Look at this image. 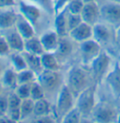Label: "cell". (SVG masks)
<instances>
[{
	"mask_svg": "<svg viewBox=\"0 0 120 123\" xmlns=\"http://www.w3.org/2000/svg\"><path fill=\"white\" fill-rule=\"evenodd\" d=\"M37 81L42 86L45 94H55L59 93L61 87L63 86L62 75L59 71H50L43 70L38 74Z\"/></svg>",
	"mask_w": 120,
	"mask_h": 123,
	"instance_id": "cell-1",
	"label": "cell"
},
{
	"mask_svg": "<svg viewBox=\"0 0 120 123\" xmlns=\"http://www.w3.org/2000/svg\"><path fill=\"white\" fill-rule=\"evenodd\" d=\"M88 77L86 72L80 66H73L68 73L67 86L70 91L77 97L84 89L87 87Z\"/></svg>",
	"mask_w": 120,
	"mask_h": 123,
	"instance_id": "cell-2",
	"label": "cell"
},
{
	"mask_svg": "<svg viewBox=\"0 0 120 123\" xmlns=\"http://www.w3.org/2000/svg\"><path fill=\"white\" fill-rule=\"evenodd\" d=\"M75 106L83 117H88L96 106V90L94 86H87L76 97Z\"/></svg>",
	"mask_w": 120,
	"mask_h": 123,
	"instance_id": "cell-3",
	"label": "cell"
},
{
	"mask_svg": "<svg viewBox=\"0 0 120 123\" xmlns=\"http://www.w3.org/2000/svg\"><path fill=\"white\" fill-rule=\"evenodd\" d=\"M74 95L67 85H63L56 97V113L60 117H63L70 110L75 106Z\"/></svg>",
	"mask_w": 120,
	"mask_h": 123,
	"instance_id": "cell-4",
	"label": "cell"
},
{
	"mask_svg": "<svg viewBox=\"0 0 120 123\" xmlns=\"http://www.w3.org/2000/svg\"><path fill=\"white\" fill-rule=\"evenodd\" d=\"M18 9L19 13L23 15L28 22H30L34 27L38 25L42 16V10L40 7L26 0L18 1Z\"/></svg>",
	"mask_w": 120,
	"mask_h": 123,
	"instance_id": "cell-5",
	"label": "cell"
},
{
	"mask_svg": "<svg viewBox=\"0 0 120 123\" xmlns=\"http://www.w3.org/2000/svg\"><path fill=\"white\" fill-rule=\"evenodd\" d=\"M111 64L110 55L105 52H101L100 55L90 63V69L93 78L96 80H100L107 75L108 70Z\"/></svg>",
	"mask_w": 120,
	"mask_h": 123,
	"instance_id": "cell-6",
	"label": "cell"
},
{
	"mask_svg": "<svg viewBox=\"0 0 120 123\" xmlns=\"http://www.w3.org/2000/svg\"><path fill=\"white\" fill-rule=\"evenodd\" d=\"M100 19L113 25H120V4L108 1L106 4L100 7Z\"/></svg>",
	"mask_w": 120,
	"mask_h": 123,
	"instance_id": "cell-7",
	"label": "cell"
},
{
	"mask_svg": "<svg viewBox=\"0 0 120 123\" xmlns=\"http://www.w3.org/2000/svg\"><path fill=\"white\" fill-rule=\"evenodd\" d=\"M80 53L83 62L90 64L101 53V45L92 38L81 42Z\"/></svg>",
	"mask_w": 120,
	"mask_h": 123,
	"instance_id": "cell-8",
	"label": "cell"
},
{
	"mask_svg": "<svg viewBox=\"0 0 120 123\" xmlns=\"http://www.w3.org/2000/svg\"><path fill=\"white\" fill-rule=\"evenodd\" d=\"M92 115L94 119L98 122H113L117 121L118 118V115L114 108L104 103L95 106Z\"/></svg>",
	"mask_w": 120,
	"mask_h": 123,
	"instance_id": "cell-9",
	"label": "cell"
},
{
	"mask_svg": "<svg viewBox=\"0 0 120 123\" xmlns=\"http://www.w3.org/2000/svg\"><path fill=\"white\" fill-rule=\"evenodd\" d=\"M81 16H82L83 22L88 24L92 26L97 23H99L100 19V6L98 5L97 1L84 3V8L81 12Z\"/></svg>",
	"mask_w": 120,
	"mask_h": 123,
	"instance_id": "cell-10",
	"label": "cell"
},
{
	"mask_svg": "<svg viewBox=\"0 0 120 123\" xmlns=\"http://www.w3.org/2000/svg\"><path fill=\"white\" fill-rule=\"evenodd\" d=\"M69 36L72 41L81 43L93 38V26L84 22H82L78 26L69 32Z\"/></svg>",
	"mask_w": 120,
	"mask_h": 123,
	"instance_id": "cell-11",
	"label": "cell"
},
{
	"mask_svg": "<svg viewBox=\"0 0 120 123\" xmlns=\"http://www.w3.org/2000/svg\"><path fill=\"white\" fill-rule=\"evenodd\" d=\"M8 112L7 116L12 120V122H17L21 120V103L22 99L12 90L8 94Z\"/></svg>",
	"mask_w": 120,
	"mask_h": 123,
	"instance_id": "cell-12",
	"label": "cell"
},
{
	"mask_svg": "<svg viewBox=\"0 0 120 123\" xmlns=\"http://www.w3.org/2000/svg\"><path fill=\"white\" fill-rule=\"evenodd\" d=\"M5 32L6 34L4 37L10 45L11 52H23L24 50V40L15 27H12Z\"/></svg>",
	"mask_w": 120,
	"mask_h": 123,
	"instance_id": "cell-13",
	"label": "cell"
},
{
	"mask_svg": "<svg viewBox=\"0 0 120 123\" xmlns=\"http://www.w3.org/2000/svg\"><path fill=\"white\" fill-rule=\"evenodd\" d=\"M59 39L60 37L58 36V34L53 30L44 32L40 38L44 51L48 53H55L58 46Z\"/></svg>",
	"mask_w": 120,
	"mask_h": 123,
	"instance_id": "cell-14",
	"label": "cell"
},
{
	"mask_svg": "<svg viewBox=\"0 0 120 123\" xmlns=\"http://www.w3.org/2000/svg\"><path fill=\"white\" fill-rule=\"evenodd\" d=\"M18 12L11 8L0 10V30L6 31L15 26Z\"/></svg>",
	"mask_w": 120,
	"mask_h": 123,
	"instance_id": "cell-15",
	"label": "cell"
},
{
	"mask_svg": "<svg viewBox=\"0 0 120 123\" xmlns=\"http://www.w3.org/2000/svg\"><path fill=\"white\" fill-rule=\"evenodd\" d=\"M106 83L115 97H120V65L116 64L106 75Z\"/></svg>",
	"mask_w": 120,
	"mask_h": 123,
	"instance_id": "cell-16",
	"label": "cell"
},
{
	"mask_svg": "<svg viewBox=\"0 0 120 123\" xmlns=\"http://www.w3.org/2000/svg\"><path fill=\"white\" fill-rule=\"evenodd\" d=\"M14 27L19 32L21 36L24 38V40L29 39L31 37L35 36L34 26L23 15H21L19 12H18V17H17V21H16V24H15Z\"/></svg>",
	"mask_w": 120,
	"mask_h": 123,
	"instance_id": "cell-17",
	"label": "cell"
},
{
	"mask_svg": "<svg viewBox=\"0 0 120 123\" xmlns=\"http://www.w3.org/2000/svg\"><path fill=\"white\" fill-rule=\"evenodd\" d=\"M112 33L110 28L101 23H97L93 25V39L96 40L100 45L108 43L111 40Z\"/></svg>",
	"mask_w": 120,
	"mask_h": 123,
	"instance_id": "cell-18",
	"label": "cell"
},
{
	"mask_svg": "<svg viewBox=\"0 0 120 123\" xmlns=\"http://www.w3.org/2000/svg\"><path fill=\"white\" fill-rule=\"evenodd\" d=\"M54 31L59 37H65L69 34L68 29V10L67 8L55 14L54 17Z\"/></svg>",
	"mask_w": 120,
	"mask_h": 123,
	"instance_id": "cell-19",
	"label": "cell"
},
{
	"mask_svg": "<svg viewBox=\"0 0 120 123\" xmlns=\"http://www.w3.org/2000/svg\"><path fill=\"white\" fill-rule=\"evenodd\" d=\"M0 84L2 87L14 90L18 86L17 72L13 68H6L0 76Z\"/></svg>",
	"mask_w": 120,
	"mask_h": 123,
	"instance_id": "cell-20",
	"label": "cell"
},
{
	"mask_svg": "<svg viewBox=\"0 0 120 123\" xmlns=\"http://www.w3.org/2000/svg\"><path fill=\"white\" fill-rule=\"evenodd\" d=\"M41 65L43 70H50V71H59L60 64L58 58L55 56L54 53L44 52L40 55Z\"/></svg>",
	"mask_w": 120,
	"mask_h": 123,
	"instance_id": "cell-21",
	"label": "cell"
},
{
	"mask_svg": "<svg viewBox=\"0 0 120 123\" xmlns=\"http://www.w3.org/2000/svg\"><path fill=\"white\" fill-rule=\"evenodd\" d=\"M72 51H73V45H72L71 41L70 39H68L66 36L60 37L57 49L54 53L56 55V57L58 58V60L60 58L69 57L71 55Z\"/></svg>",
	"mask_w": 120,
	"mask_h": 123,
	"instance_id": "cell-22",
	"label": "cell"
},
{
	"mask_svg": "<svg viewBox=\"0 0 120 123\" xmlns=\"http://www.w3.org/2000/svg\"><path fill=\"white\" fill-rule=\"evenodd\" d=\"M22 54H23V55H24V57L26 61V65H27L28 69L36 72L37 75L43 71V68H42V65H41L40 55L30 54V53H27L25 51H23Z\"/></svg>",
	"mask_w": 120,
	"mask_h": 123,
	"instance_id": "cell-23",
	"label": "cell"
},
{
	"mask_svg": "<svg viewBox=\"0 0 120 123\" xmlns=\"http://www.w3.org/2000/svg\"><path fill=\"white\" fill-rule=\"evenodd\" d=\"M24 51L37 55H41L45 52L42 47L40 40L35 36L24 40Z\"/></svg>",
	"mask_w": 120,
	"mask_h": 123,
	"instance_id": "cell-24",
	"label": "cell"
},
{
	"mask_svg": "<svg viewBox=\"0 0 120 123\" xmlns=\"http://www.w3.org/2000/svg\"><path fill=\"white\" fill-rule=\"evenodd\" d=\"M10 63L11 65V68H13L16 72H20L27 69L26 61L22 52H10Z\"/></svg>",
	"mask_w": 120,
	"mask_h": 123,
	"instance_id": "cell-25",
	"label": "cell"
},
{
	"mask_svg": "<svg viewBox=\"0 0 120 123\" xmlns=\"http://www.w3.org/2000/svg\"><path fill=\"white\" fill-rule=\"evenodd\" d=\"M50 112H51L50 103L45 98L38 100V101H35V103H34V111H33V115L35 116V117L46 116V115H50Z\"/></svg>",
	"mask_w": 120,
	"mask_h": 123,
	"instance_id": "cell-26",
	"label": "cell"
},
{
	"mask_svg": "<svg viewBox=\"0 0 120 123\" xmlns=\"http://www.w3.org/2000/svg\"><path fill=\"white\" fill-rule=\"evenodd\" d=\"M38 78V75L35 72H33L30 69H25L20 72H17V80L18 85L21 84H31L35 82Z\"/></svg>",
	"mask_w": 120,
	"mask_h": 123,
	"instance_id": "cell-27",
	"label": "cell"
},
{
	"mask_svg": "<svg viewBox=\"0 0 120 123\" xmlns=\"http://www.w3.org/2000/svg\"><path fill=\"white\" fill-rule=\"evenodd\" d=\"M34 103H35V102L31 98L22 100V103H21V120L25 119L26 117H29L31 115H33Z\"/></svg>",
	"mask_w": 120,
	"mask_h": 123,
	"instance_id": "cell-28",
	"label": "cell"
},
{
	"mask_svg": "<svg viewBox=\"0 0 120 123\" xmlns=\"http://www.w3.org/2000/svg\"><path fill=\"white\" fill-rule=\"evenodd\" d=\"M28 2L38 5L48 15H54V0H26Z\"/></svg>",
	"mask_w": 120,
	"mask_h": 123,
	"instance_id": "cell-29",
	"label": "cell"
},
{
	"mask_svg": "<svg viewBox=\"0 0 120 123\" xmlns=\"http://www.w3.org/2000/svg\"><path fill=\"white\" fill-rule=\"evenodd\" d=\"M82 117H83V115L81 114L79 109L76 106H74L62 117V121L65 123H78L81 121Z\"/></svg>",
	"mask_w": 120,
	"mask_h": 123,
	"instance_id": "cell-30",
	"label": "cell"
},
{
	"mask_svg": "<svg viewBox=\"0 0 120 123\" xmlns=\"http://www.w3.org/2000/svg\"><path fill=\"white\" fill-rule=\"evenodd\" d=\"M30 98L35 102L40 99L45 98V92L40 86V84L37 80L31 83V89H30Z\"/></svg>",
	"mask_w": 120,
	"mask_h": 123,
	"instance_id": "cell-31",
	"label": "cell"
},
{
	"mask_svg": "<svg viewBox=\"0 0 120 123\" xmlns=\"http://www.w3.org/2000/svg\"><path fill=\"white\" fill-rule=\"evenodd\" d=\"M30 89H31V84H21L16 86L14 89V92L16 93L22 100L30 98Z\"/></svg>",
	"mask_w": 120,
	"mask_h": 123,
	"instance_id": "cell-32",
	"label": "cell"
},
{
	"mask_svg": "<svg viewBox=\"0 0 120 123\" xmlns=\"http://www.w3.org/2000/svg\"><path fill=\"white\" fill-rule=\"evenodd\" d=\"M84 2L83 0H71L67 6V10L70 13L73 14H81L84 8Z\"/></svg>",
	"mask_w": 120,
	"mask_h": 123,
	"instance_id": "cell-33",
	"label": "cell"
},
{
	"mask_svg": "<svg viewBox=\"0 0 120 123\" xmlns=\"http://www.w3.org/2000/svg\"><path fill=\"white\" fill-rule=\"evenodd\" d=\"M83 22L81 14H73L70 13L68 11V29L69 32L72 30L73 28H75L76 26H78L81 23Z\"/></svg>",
	"mask_w": 120,
	"mask_h": 123,
	"instance_id": "cell-34",
	"label": "cell"
},
{
	"mask_svg": "<svg viewBox=\"0 0 120 123\" xmlns=\"http://www.w3.org/2000/svg\"><path fill=\"white\" fill-rule=\"evenodd\" d=\"M10 52L11 50L6 38L4 36H0V56L8 55L10 54Z\"/></svg>",
	"mask_w": 120,
	"mask_h": 123,
	"instance_id": "cell-35",
	"label": "cell"
},
{
	"mask_svg": "<svg viewBox=\"0 0 120 123\" xmlns=\"http://www.w3.org/2000/svg\"><path fill=\"white\" fill-rule=\"evenodd\" d=\"M8 107H9V103H8V94H0V116H5L8 112Z\"/></svg>",
	"mask_w": 120,
	"mask_h": 123,
	"instance_id": "cell-36",
	"label": "cell"
},
{
	"mask_svg": "<svg viewBox=\"0 0 120 123\" xmlns=\"http://www.w3.org/2000/svg\"><path fill=\"white\" fill-rule=\"evenodd\" d=\"M70 1L71 0H55L54 1V14L66 9Z\"/></svg>",
	"mask_w": 120,
	"mask_h": 123,
	"instance_id": "cell-37",
	"label": "cell"
},
{
	"mask_svg": "<svg viewBox=\"0 0 120 123\" xmlns=\"http://www.w3.org/2000/svg\"><path fill=\"white\" fill-rule=\"evenodd\" d=\"M16 0H0V10L11 8L15 5Z\"/></svg>",
	"mask_w": 120,
	"mask_h": 123,
	"instance_id": "cell-38",
	"label": "cell"
},
{
	"mask_svg": "<svg viewBox=\"0 0 120 123\" xmlns=\"http://www.w3.org/2000/svg\"><path fill=\"white\" fill-rule=\"evenodd\" d=\"M34 121H37V122H54L55 120L50 115H46V116H42V117H37V118Z\"/></svg>",
	"mask_w": 120,
	"mask_h": 123,
	"instance_id": "cell-39",
	"label": "cell"
},
{
	"mask_svg": "<svg viewBox=\"0 0 120 123\" xmlns=\"http://www.w3.org/2000/svg\"><path fill=\"white\" fill-rule=\"evenodd\" d=\"M115 41L120 46V25L117 26V29L115 30Z\"/></svg>",
	"mask_w": 120,
	"mask_h": 123,
	"instance_id": "cell-40",
	"label": "cell"
},
{
	"mask_svg": "<svg viewBox=\"0 0 120 123\" xmlns=\"http://www.w3.org/2000/svg\"><path fill=\"white\" fill-rule=\"evenodd\" d=\"M5 69H6V68L4 67V65L2 64V62H0V76L2 75V73H3V72H4Z\"/></svg>",
	"mask_w": 120,
	"mask_h": 123,
	"instance_id": "cell-41",
	"label": "cell"
},
{
	"mask_svg": "<svg viewBox=\"0 0 120 123\" xmlns=\"http://www.w3.org/2000/svg\"><path fill=\"white\" fill-rule=\"evenodd\" d=\"M110 2H115V3H119L120 4V0H108Z\"/></svg>",
	"mask_w": 120,
	"mask_h": 123,
	"instance_id": "cell-42",
	"label": "cell"
},
{
	"mask_svg": "<svg viewBox=\"0 0 120 123\" xmlns=\"http://www.w3.org/2000/svg\"><path fill=\"white\" fill-rule=\"evenodd\" d=\"M84 3H87V2H92V1H97V0H83Z\"/></svg>",
	"mask_w": 120,
	"mask_h": 123,
	"instance_id": "cell-43",
	"label": "cell"
},
{
	"mask_svg": "<svg viewBox=\"0 0 120 123\" xmlns=\"http://www.w3.org/2000/svg\"><path fill=\"white\" fill-rule=\"evenodd\" d=\"M2 93V86H1V84H0V94Z\"/></svg>",
	"mask_w": 120,
	"mask_h": 123,
	"instance_id": "cell-44",
	"label": "cell"
},
{
	"mask_svg": "<svg viewBox=\"0 0 120 123\" xmlns=\"http://www.w3.org/2000/svg\"><path fill=\"white\" fill-rule=\"evenodd\" d=\"M119 100H120V97H119Z\"/></svg>",
	"mask_w": 120,
	"mask_h": 123,
	"instance_id": "cell-45",
	"label": "cell"
},
{
	"mask_svg": "<svg viewBox=\"0 0 120 123\" xmlns=\"http://www.w3.org/2000/svg\"><path fill=\"white\" fill-rule=\"evenodd\" d=\"M54 1H55V0H54Z\"/></svg>",
	"mask_w": 120,
	"mask_h": 123,
	"instance_id": "cell-46",
	"label": "cell"
}]
</instances>
